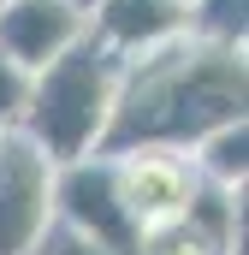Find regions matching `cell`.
Instances as JSON below:
<instances>
[{
    "label": "cell",
    "mask_w": 249,
    "mask_h": 255,
    "mask_svg": "<svg viewBox=\"0 0 249 255\" xmlns=\"http://www.w3.org/2000/svg\"><path fill=\"white\" fill-rule=\"evenodd\" d=\"M136 255H220V244L190 220V214H172V220H154L142 226L136 238Z\"/></svg>",
    "instance_id": "9c48e42d"
},
{
    "label": "cell",
    "mask_w": 249,
    "mask_h": 255,
    "mask_svg": "<svg viewBox=\"0 0 249 255\" xmlns=\"http://www.w3.org/2000/svg\"><path fill=\"white\" fill-rule=\"evenodd\" d=\"M190 36L244 48V0H190Z\"/></svg>",
    "instance_id": "30bf717a"
},
{
    "label": "cell",
    "mask_w": 249,
    "mask_h": 255,
    "mask_svg": "<svg viewBox=\"0 0 249 255\" xmlns=\"http://www.w3.org/2000/svg\"><path fill=\"white\" fill-rule=\"evenodd\" d=\"M184 30H190L184 0H95V6H83V36L119 65L184 36Z\"/></svg>",
    "instance_id": "8992f818"
},
{
    "label": "cell",
    "mask_w": 249,
    "mask_h": 255,
    "mask_svg": "<svg viewBox=\"0 0 249 255\" xmlns=\"http://www.w3.org/2000/svg\"><path fill=\"white\" fill-rule=\"evenodd\" d=\"M249 65L244 48L208 42V36H172L148 54L119 65L113 113L95 142V154H130V148H196L208 130L244 119Z\"/></svg>",
    "instance_id": "6da1fadb"
},
{
    "label": "cell",
    "mask_w": 249,
    "mask_h": 255,
    "mask_svg": "<svg viewBox=\"0 0 249 255\" xmlns=\"http://www.w3.org/2000/svg\"><path fill=\"white\" fill-rule=\"evenodd\" d=\"M107 160H113L119 196H124V208H130L136 226H154V220L184 214L196 184H202L190 148H130V154H107Z\"/></svg>",
    "instance_id": "5b68a950"
},
{
    "label": "cell",
    "mask_w": 249,
    "mask_h": 255,
    "mask_svg": "<svg viewBox=\"0 0 249 255\" xmlns=\"http://www.w3.org/2000/svg\"><path fill=\"white\" fill-rule=\"evenodd\" d=\"M190 160H196V172H202L208 184L238 190V184L249 178V119H232V125L208 130V136L190 148Z\"/></svg>",
    "instance_id": "ba28073f"
},
{
    "label": "cell",
    "mask_w": 249,
    "mask_h": 255,
    "mask_svg": "<svg viewBox=\"0 0 249 255\" xmlns=\"http://www.w3.org/2000/svg\"><path fill=\"white\" fill-rule=\"evenodd\" d=\"M18 101H24V71L0 60V125H12V119H18Z\"/></svg>",
    "instance_id": "7c38bea8"
},
{
    "label": "cell",
    "mask_w": 249,
    "mask_h": 255,
    "mask_svg": "<svg viewBox=\"0 0 249 255\" xmlns=\"http://www.w3.org/2000/svg\"><path fill=\"white\" fill-rule=\"evenodd\" d=\"M36 255H107V250H101V244H89L83 232H71V226H60V220H54V226L42 232Z\"/></svg>",
    "instance_id": "8fae6325"
},
{
    "label": "cell",
    "mask_w": 249,
    "mask_h": 255,
    "mask_svg": "<svg viewBox=\"0 0 249 255\" xmlns=\"http://www.w3.org/2000/svg\"><path fill=\"white\" fill-rule=\"evenodd\" d=\"M54 160L18 125H0V255H36L54 226Z\"/></svg>",
    "instance_id": "3957f363"
},
{
    "label": "cell",
    "mask_w": 249,
    "mask_h": 255,
    "mask_svg": "<svg viewBox=\"0 0 249 255\" xmlns=\"http://www.w3.org/2000/svg\"><path fill=\"white\" fill-rule=\"evenodd\" d=\"M77 6H95V0H77Z\"/></svg>",
    "instance_id": "4fadbf2b"
},
{
    "label": "cell",
    "mask_w": 249,
    "mask_h": 255,
    "mask_svg": "<svg viewBox=\"0 0 249 255\" xmlns=\"http://www.w3.org/2000/svg\"><path fill=\"white\" fill-rule=\"evenodd\" d=\"M54 220L83 232L89 244H101L107 255H136L142 226L130 220L113 178V160L107 154H83V160H65L54 172Z\"/></svg>",
    "instance_id": "277c9868"
},
{
    "label": "cell",
    "mask_w": 249,
    "mask_h": 255,
    "mask_svg": "<svg viewBox=\"0 0 249 255\" xmlns=\"http://www.w3.org/2000/svg\"><path fill=\"white\" fill-rule=\"evenodd\" d=\"M184 6H190V0H184Z\"/></svg>",
    "instance_id": "5bb4252c"
},
{
    "label": "cell",
    "mask_w": 249,
    "mask_h": 255,
    "mask_svg": "<svg viewBox=\"0 0 249 255\" xmlns=\"http://www.w3.org/2000/svg\"><path fill=\"white\" fill-rule=\"evenodd\" d=\"M71 42H83V6L77 0H0V60L24 77L60 60Z\"/></svg>",
    "instance_id": "52a82bcc"
},
{
    "label": "cell",
    "mask_w": 249,
    "mask_h": 255,
    "mask_svg": "<svg viewBox=\"0 0 249 255\" xmlns=\"http://www.w3.org/2000/svg\"><path fill=\"white\" fill-rule=\"evenodd\" d=\"M113 83H119V60L101 54L89 36L71 42L60 60H48L42 71L24 77V101H18V119L24 130L54 166L65 160H83L95 154L107 113H113Z\"/></svg>",
    "instance_id": "7a4b0ae2"
}]
</instances>
